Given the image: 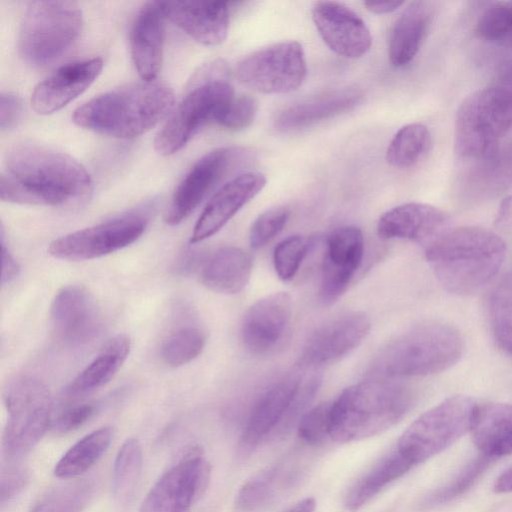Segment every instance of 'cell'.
<instances>
[{
  "label": "cell",
  "instance_id": "6da1fadb",
  "mask_svg": "<svg viewBox=\"0 0 512 512\" xmlns=\"http://www.w3.org/2000/svg\"><path fill=\"white\" fill-rule=\"evenodd\" d=\"M91 192L88 171L65 153L34 143H20L5 155L0 175L2 201L63 206L83 201Z\"/></svg>",
  "mask_w": 512,
  "mask_h": 512
},
{
  "label": "cell",
  "instance_id": "7a4b0ae2",
  "mask_svg": "<svg viewBox=\"0 0 512 512\" xmlns=\"http://www.w3.org/2000/svg\"><path fill=\"white\" fill-rule=\"evenodd\" d=\"M505 256L504 240L479 226L445 231L425 247V257L439 283L460 296L474 294L491 282Z\"/></svg>",
  "mask_w": 512,
  "mask_h": 512
},
{
  "label": "cell",
  "instance_id": "3957f363",
  "mask_svg": "<svg viewBox=\"0 0 512 512\" xmlns=\"http://www.w3.org/2000/svg\"><path fill=\"white\" fill-rule=\"evenodd\" d=\"M174 93L166 83H130L102 93L72 116L84 129L121 139L138 137L159 123L173 108Z\"/></svg>",
  "mask_w": 512,
  "mask_h": 512
},
{
  "label": "cell",
  "instance_id": "277c9868",
  "mask_svg": "<svg viewBox=\"0 0 512 512\" xmlns=\"http://www.w3.org/2000/svg\"><path fill=\"white\" fill-rule=\"evenodd\" d=\"M414 400L409 386L390 378L351 385L332 401L329 437L349 443L382 433L409 412Z\"/></svg>",
  "mask_w": 512,
  "mask_h": 512
},
{
  "label": "cell",
  "instance_id": "5b68a950",
  "mask_svg": "<svg viewBox=\"0 0 512 512\" xmlns=\"http://www.w3.org/2000/svg\"><path fill=\"white\" fill-rule=\"evenodd\" d=\"M464 341L452 325L424 321L389 341L374 357L369 374L376 378L428 376L455 365Z\"/></svg>",
  "mask_w": 512,
  "mask_h": 512
},
{
  "label": "cell",
  "instance_id": "8992f818",
  "mask_svg": "<svg viewBox=\"0 0 512 512\" xmlns=\"http://www.w3.org/2000/svg\"><path fill=\"white\" fill-rule=\"evenodd\" d=\"M234 96L227 65L222 61L206 65L157 133L155 150L163 156L178 152L201 128L218 124Z\"/></svg>",
  "mask_w": 512,
  "mask_h": 512
},
{
  "label": "cell",
  "instance_id": "52a82bcc",
  "mask_svg": "<svg viewBox=\"0 0 512 512\" xmlns=\"http://www.w3.org/2000/svg\"><path fill=\"white\" fill-rule=\"evenodd\" d=\"M82 27V12L75 2L32 1L20 24V56L33 67L50 66L75 46Z\"/></svg>",
  "mask_w": 512,
  "mask_h": 512
},
{
  "label": "cell",
  "instance_id": "ba28073f",
  "mask_svg": "<svg viewBox=\"0 0 512 512\" xmlns=\"http://www.w3.org/2000/svg\"><path fill=\"white\" fill-rule=\"evenodd\" d=\"M512 128V90L495 84L476 90L460 104L455 118L458 157L479 161L495 154Z\"/></svg>",
  "mask_w": 512,
  "mask_h": 512
},
{
  "label": "cell",
  "instance_id": "9c48e42d",
  "mask_svg": "<svg viewBox=\"0 0 512 512\" xmlns=\"http://www.w3.org/2000/svg\"><path fill=\"white\" fill-rule=\"evenodd\" d=\"M8 418L3 433V452L9 462L29 453L52 426L48 388L37 378L17 375L3 391Z\"/></svg>",
  "mask_w": 512,
  "mask_h": 512
},
{
  "label": "cell",
  "instance_id": "30bf717a",
  "mask_svg": "<svg viewBox=\"0 0 512 512\" xmlns=\"http://www.w3.org/2000/svg\"><path fill=\"white\" fill-rule=\"evenodd\" d=\"M476 404L464 395L445 399L413 421L395 448L413 467L427 461L470 431Z\"/></svg>",
  "mask_w": 512,
  "mask_h": 512
},
{
  "label": "cell",
  "instance_id": "8fae6325",
  "mask_svg": "<svg viewBox=\"0 0 512 512\" xmlns=\"http://www.w3.org/2000/svg\"><path fill=\"white\" fill-rule=\"evenodd\" d=\"M237 79L260 93L282 94L296 90L307 74L302 45L282 41L243 58L235 71Z\"/></svg>",
  "mask_w": 512,
  "mask_h": 512
},
{
  "label": "cell",
  "instance_id": "7c38bea8",
  "mask_svg": "<svg viewBox=\"0 0 512 512\" xmlns=\"http://www.w3.org/2000/svg\"><path fill=\"white\" fill-rule=\"evenodd\" d=\"M147 225L146 212L131 211L53 240L48 253L54 258L68 261L100 258L137 241Z\"/></svg>",
  "mask_w": 512,
  "mask_h": 512
},
{
  "label": "cell",
  "instance_id": "4fadbf2b",
  "mask_svg": "<svg viewBox=\"0 0 512 512\" xmlns=\"http://www.w3.org/2000/svg\"><path fill=\"white\" fill-rule=\"evenodd\" d=\"M210 474L202 451L188 450L151 487L139 512H189L205 492Z\"/></svg>",
  "mask_w": 512,
  "mask_h": 512
},
{
  "label": "cell",
  "instance_id": "5bb4252c",
  "mask_svg": "<svg viewBox=\"0 0 512 512\" xmlns=\"http://www.w3.org/2000/svg\"><path fill=\"white\" fill-rule=\"evenodd\" d=\"M246 155L245 149L231 146L217 148L203 155L176 187L165 214V222L175 226L185 220Z\"/></svg>",
  "mask_w": 512,
  "mask_h": 512
},
{
  "label": "cell",
  "instance_id": "9a60e30c",
  "mask_svg": "<svg viewBox=\"0 0 512 512\" xmlns=\"http://www.w3.org/2000/svg\"><path fill=\"white\" fill-rule=\"evenodd\" d=\"M370 320L363 312L338 315L315 329L299 356L302 368H316L337 362L357 348L370 331Z\"/></svg>",
  "mask_w": 512,
  "mask_h": 512
},
{
  "label": "cell",
  "instance_id": "2e32d148",
  "mask_svg": "<svg viewBox=\"0 0 512 512\" xmlns=\"http://www.w3.org/2000/svg\"><path fill=\"white\" fill-rule=\"evenodd\" d=\"M50 321L56 337L69 346L89 343L103 326L97 302L79 285H67L56 293L50 306Z\"/></svg>",
  "mask_w": 512,
  "mask_h": 512
},
{
  "label": "cell",
  "instance_id": "e0dca14e",
  "mask_svg": "<svg viewBox=\"0 0 512 512\" xmlns=\"http://www.w3.org/2000/svg\"><path fill=\"white\" fill-rule=\"evenodd\" d=\"M363 255L364 238L358 227H339L327 236L319 285L323 304H333L345 293Z\"/></svg>",
  "mask_w": 512,
  "mask_h": 512
},
{
  "label": "cell",
  "instance_id": "ac0fdd59",
  "mask_svg": "<svg viewBox=\"0 0 512 512\" xmlns=\"http://www.w3.org/2000/svg\"><path fill=\"white\" fill-rule=\"evenodd\" d=\"M292 315L291 297L275 292L254 302L243 315L240 337L252 354L266 355L281 345Z\"/></svg>",
  "mask_w": 512,
  "mask_h": 512
},
{
  "label": "cell",
  "instance_id": "d6986e66",
  "mask_svg": "<svg viewBox=\"0 0 512 512\" xmlns=\"http://www.w3.org/2000/svg\"><path fill=\"white\" fill-rule=\"evenodd\" d=\"M311 15L322 40L337 55L356 59L370 50V31L349 7L334 1H318L313 4Z\"/></svg>",
  "mask_w": 512,
  "mask_h": 512
},
{
  "label": "cell",
  "instance_id": "ffe728a7",
  "mask_svg": "<svg viewBox=\"0 0 512 512\" xmlns=\"http://www.w3.org/2000/svg\"><path fill=\"white\" fill-rule=\"evenodd\" d=\"M302 386L298 374H288L260 394L243 428L239 451L251 453L263 441L271 439L281 426Z\"/></svg>",
  "mask_w": 512,
  "mask_h": 512
},
{
  "label": "cell",
  "instance_id": "44dd1931",
  "mask_svg": "<svg viewBox=\"0 0 512 512\" xmlns=\"http://www.w3.org/2000/svg\"><path fill=\"white\" fill-rule=\"evenodd\" d=\"M102 68L103 60L99 57L59 67L35 86L31 95L33 109L41 115L61 110L90 87Z\"/></svg>",
  "mask_w": 512,
  "mask_h": 512
},
{
  "label": "cell",
  "instance_id": "7402d4cb",
  "mask_svg": "<svg viewBox=\"0 0 512 512\" xmlns=\"http://www.w3.org/2000/svg\"><path fill=\"white\" fill-rule=\"evenodd\" d=\"M265 185L266 177L259 172H246L223 184L196 221L190 242L204 241L220 231Z\"/></svg>",
  "mask_w": 512,
  "mask_h": 512
},
{
  "label": "cell",
  "instance_id": "603a6c76",
  "mask_svg": "<svg viewBox=\"0 0 512 512\" xmlns=\"http://www.w3.org/2000/svg\"><path fill=\"white\" fill-rule=\"evenodd\" d=\"M448 222L441 209L409 202L386 211L378 220L377 232L384 239H404L426 247L446 231Z\"/></svg>",
  "mask_w": 512,
  "mask_h": 512
},
{
  "label": "cell",
  "instance_id": "cb8c5ba5",
  "mask_svg": "<svg viewBox=\"0 0 512 512\" xmlns=\"http://www.w3.org/2000/svg\"><path fill=\"white\" fill-rule=\"evenodd\" d=\"M166 19L164 2H147L133 20L129 38L130 53L142 80H155L160 71Z\"/></svg>",
  "mask_w": 512,
  "mask_h": 512
},
{
  "label": "cell",
  "instance_id": "d4e9b609",
  "mask_svg": "<svg viewBox=\"0 0 512 512\" xmlns=\"http://www.w3.org/2000/svg\"><path fill=\"white\" fill-rule=\"evenodd\" d=\"M167 19L195 41L216 46L229 30V7L222 1L164 2Z\"/></svg>",
  "mask_w": 512,
  "mask_h": 512
},
{
  "label": "cell",
  "instance_id": "484cf974",
  "mask_svg": "<svg viewBox=\"0 0 512 512\" xmlns=\"http://www.w3.org/2000/svg\"><path fill=\"white\" fill-rule=\"evenodd\" d=\"M362 92L342 89L289 106L279 113L275 127L282 132L299 130L347 113L363 102Z\"/></svg>",
  "mask_w": 512,
  "mask_h": 512
},
{
  "label": "cell",
  "instance_id": "4316f807",
  "mask_svg": "<svg viewBox=\"0 0 512 512\" xmlns=\"http://www.w3.org/2000/svg\"><path fill=\"white\" fill-rule=\"evenodd\" d=\"M470 432L482 455L491 459L512 455V405L477 403Z\"/></svg>",
  "mask_w": 512,
  "mask_h": 512
},
{
  "label": "cell",
  "instance_id": "83f0119b",
  "mask_svg": "<svg viewBox=\"0 0 512 512\" xmlns=\"http://www.w3.org/2000/svg\"><path fill=\"white\" fill-rule=\"evenodd\" d=\"M433 14L432 3L411 2L393 24L388 39V55L395 67H404L417 55Z\"/></svg>",
  "mask_w": 512,
  "mask_h": 512
},
{
  "label": "cell",
  "instance_id": "f1b7e54d",
  "mask_svg": "<svg viewBox=\"0 0 512 512\" xmlns=\"http://www.w3.org/2000/svg\"><path fill=\"white\" fill-rule=\"evenodd\" d=\"M252 272V258L238 247H223L215 251L202 265L201 283L211 291L237 294L248 284Z\"/></svg>",
  "mask_w": 512,
  "mask_h": 512
},
{
  "label": "cell",
  "instance_id": "f546056e",
  "mask_svg": "<svg viewBox=\"0 0 512 512\" xmlns=\"http://www.w3.org/2000/svg\"><path fill=\"white\" fill-rule=\"evenodd\" d=\"M290 463L278 462L258 472L240 488L236 497L241 512H264L282 497L297 480Z\"/></svg>",
  "mask_w": 512,
  "mask_h": 512
},
{
  "label": "cell",
  "instance_id": "4dcf8cb0",
  "mask_svg": "<svg viewBox=\"0 0 512 512\" xmlns=\"http://www.w3.org/2000/svg\"><path fill=\"white\" fill-rule=\"evenodd\" d=\"M130 348V339L125 334L109 339L98 355L70 382L66 392L79 396L106 385L127 359Z\"/></svg>",
  "mask_w": 512,
  "mask_h": 512
},
{
  "label": "cell",
  "instance_id": "1f68e13d",
  "mask_svg": "<svg viewBox=\"0 0 512 512\" xmlns=\"http://www.w3.org/2000/svg\"><path fill=\"white\" fill-rule=\"evenodd\" d=\"M412 467V464L395 448L350 487L344 500L346 509L351 512L358 511Z\"/></svg>",
  "mask_w": 512,
  "mask_h": 512
},
{
  "label": "cell",
  "instance_id": "d6a6232c",
  "mask_svg": "<svg viewBox=\"0 0 512 512\" xmlns=\"http://www.w3.org/2000/svg\"><path fill=\"white\" fill-rule=\"evenodd\" d=\"M111 427H102L72 445L54 468L58 478H75L89 470L105 453L112 440Z\"/></svg>",
  "mask_w": 512,
  "mask_h": 512
},
{
  "label": "cell",
  "instance_id": "836d02e7",
  "mask_svg": "<svg viewBox=\"0 0 512 512\" xmlns=\"http://www.w3.org/2000/svg\"><path fill=\"white\" fill-rule=\"evenodd\" d=\"M143 463L142 448L137 439H127L115 458L112 490L115 501L121 506L129 505L134 499Z\"/></svg>",
  "mask_w": 512,
  "mask_h": 512
},
{
  "label": "cell",
  "instance_id": "e575fe53",
  "mask_svg": "<svg viewBox=\"0 0 512 512\" xmlns=\"http://www.w3.org/2000/svg\"><path fill=\"white\" fill-rule=\"evenodd\" d=\"M487 311L497 346L512 356V273L504 275L491 289Z\"/></svg>",
  "mask_w": 512,
  "mask_h": 512
},
{
  "label": "cell",
  "instance_id": "d590c367",
  "mask_svg": "<svg viewBox=\"0 0 512 512\" xmlns=\"http://www.w3.org/2000/svg\"><path fill=\"white\" fill-rule=\"evenodd\" d=\"M430 145V132L424 124H407L401 127L390 141L386 161L396 168L411 167L424 157Z\"/></svg>",
  "mask_w": 512,
  "mask_h": 512
},
{
  "label": "cell",
  "instance_id": "8d00e7d4",
  "mask_svg": "<svg viewBox=\"0 0 512 512\" xmlns=\"http://www.w3.org/2000/svg\"><path fill=\"white\" fill-rule=\"evenodd\" d=\"M93 492L94 487L88 481L67 483L50 490L29 512H82Z\"/></svg>",
  "mask_w": 512,
  "mask_h": 512
},
{
  "label": "cell",
  "instance_id": "74e56055",
  "mask_svg": "<svg viewBox=\"0 0 512 512\" xmlns=\"http://www.w3.org/2000/svg\"><path fill=\"white\" fill-rule=\"evenodd\" d=\"M206 344V333L195 325L180 327L164 341L161 355L171 367L185 365L198 357Z\"/></svg>",
  "mask_w": 512,
  "mask_h": 512
},
{
  "label": "cell",
  "instance_id": "f35d334b",
  "mask_svg": "<svg viewBox=\"0 0 512 512\" xmlns=\"http://www.w3.org/2000/svg\"><path fill=\"white\" fill-rule=\"evenodd\" d=\"M476 33L491 44L512 48V1L485 9L477 21Z\"/></svg>",
  "mask_w": 512,
  "mask_h": 512
},
{
  "label": "cell",
  "instance_id": "ab89813d",
  "mask_svg": "<svg viewBox=\"0 0 512 512\" xmlns=\"http://www.w3.org/2000/svg\"><path fill=\"white\" fill-rule=\"evenodd\" d=\"M476 162L480 165L472 176L480 179L485 194L500 192L512 183V148L498 149L492 156Z\"/></svg>",
  "mask_w": 512,
  "mask_h": 512
},
{
  "label": "cell",
  "instance_id": "60d3db41",
  "mask_svg": "<svg viewBox=\"0 0 512 512\" xmlns=\"http://www.w3.org/2000/svg\"><path fill=\"white\" fill-rule=\"evenodd\" d=\"M308 248L309 242L300 235H291L276 245L273 265L281 280L289 281L297 274Z\"/></svg>",
  "mask_w": 512,
  "mask_h": 512
},
{
  "label": "cell",
  "instance_id": "b9f144b4",
  "mask_svg": "<svg viewBox=\"0 0 512 512\" xmlns=\"http://www.w3.org/2000/svg\"><path fill=\"white\" fill-rule=\"evenodd\" d=\"M332 402H323L307 410L297 425L299 439L306 445L322 443L330 432Z\"/></svg>",
  "mask_w": 512,
  "mask_h": 512
},
{
  "label": "cell",
  "instance_id": "7bdbcfd3",
  "mask_svg": "<svg viewBox=\"0 0 512 512\" xmlns=\"http://www.w3.org/2000/svg\"><path fill=\"white\" fill-rule=\"evenodd\" d=\"M289 215V210L283 206L273 207L261 213L250 228V246L259 249L268 244L285 227Z\"/></svg>",
  "mask_w": 512,
  "mask_h": 512
},
{
  "label": "cell",
  "instance_id": "ee69618b",
  "mask_svg": "<svg viewBox=\"0 0 512 512\" xmlns=\"http://www.w3.org/2000/svg\"><path fill=\"white\" fill-rule=\"evenodd\" d=\"M492 460L481 454L468 464L453 482L428 497L426 505L444 503L464 493L477 481Z\"/></svg>",
  "mask_w": 512,
  "mask_h": 512
},
{
  "label": "cell",
  "instance_id": "f6af8a7d",
  "mask_svg": "<svg viewBox=\"0 0 512 512\" xmlns=\"http://www.w3.org/2000/svg\"><path fill=\"white\" fill-rule=\"evenodd\" d=\"M257 108V102L253 97L234 96L218 124L230 130L244 129L253 122Z\"/></svg>",
  "mask_w": 512,
  "mask_h": 512
},
{
  "label": "cell",
  "instance_id": "bcb514c9",
  "mask_svg": "<svg viewBox=\"0 0 512 512\" xmlns=\"http://www.w3.org/2000/svg\"><path fill=\"white\" fill-rule=\"evenodd\" d=\"M97 407L93 403L75 404L65 408L55 420H52V428L58 433H67L76 430L86 423L96 412Z\"/></svg>",
  "mask_w": 512,
  "mask_h": 512
},
{
  "label": "cell",
  "instance_id": "7dc6e473",
  "mask_svg": "<svg viewBox=\"0 0 512 512\" xmlns=\"http://www.w3.org/2000/svg\"><path fill=\"white\" fill-rule=\"evenodd\" d=\"M28 482L27 472L19 467H8L2 472L0 480V502L3 507L13 500L26 486Z\"/></svg>",
  "mask_w": 512,
  "mask_h": 512
},
{
  "label": "cell",
  "instance_id": "c3c4849f",
  "mask_svg": "<svg viewBox=\"0 0 512 512\" xmlns=\"http://www.w3.org/2000/svg\"><path fill=\"white\" fill-rule=\"evenodd\" d=\"M23 111L22 101L13 93L0 95V128L2 131L13 128L20 120Z\"/></svg>",
  "mask_w": 512,
  "mask_h": 512
},
{
  "label": "cell",
  "instance_id": "681fc988",
  "mask_svg": "<svg viewBox=\"0 0 512 512\" xmlns=\"http://www.w3.org/2000/svg\"><path fill=\"white\" fill-rule=\"evenodd\" d=\"M0 238L2 258L1 283L4 285L10 283L18 275L19 264L5 243L3 227H1Z\"/></svg>",
  "mask_w": 512,
  "mask_h": 512
},
{
  "label": "cell",
  "instance_id": "f907efd6",
  "mask_svg": "<svg viewBox=\"0 0 512 512\" xmlns=\"http://www.w3.org/2000/svg\"><path fill=\"white\" fill-rule=\"evenodd\" d=\"M494 225L501 230L512 229V194L507 195L500 203Z\"/></svg>",
  "mask_w": 512,
  "mask_h": 512
},
{
  "label": "cell",
  "instance_id": "816d5d0a",
  "mask_svg": "<svg viewBox=\"0 0 512 512\" xmlns=\"http://www.w3.org/2000/svg\"><path fill=\"white\" fill-rule=\"evenodd\" d=\"M403 3V1H366L364 5L372 13L386 14L395 11Z\"/></svg>",
  "mask_w": 512,
  "mask_h": 512
},
{
  "label": "cell",
  "instance_id": "f5cc1de1",
  "mask_svg": "<svg viewBox=\"0 0 512 512\" xmlns=\"http://www.w3.org/2000/svg\"><path fill=\"white\" fill-rule=\"evenodd\" d=\"M494 491L496 493L512 492V466L506 469L495 481Z\"/></svg>",
  "mask_w": 512,
  "mask_h": 512
},
{
  "label": "cell",
  "instance_id": "db71d44e",
  "mask_svg": "<svg viewBox=\"0 0 512 512\" xmlns=\"http://www.w3.org/2000/svg\"><path fill=\"white\" fill-rule=\"evenodd\" d=\"M316 501L314 498H305L296 503L285 512H315Z\"/></svg>",
  "mask_w": 512,
  "mask_h": 512
}]
</instances>
